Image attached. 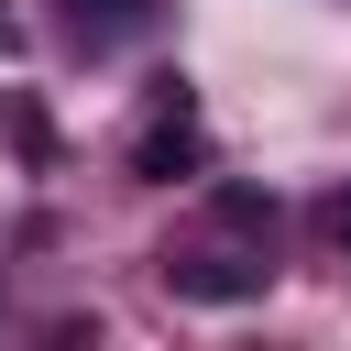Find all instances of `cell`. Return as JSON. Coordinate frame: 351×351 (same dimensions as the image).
I'll use <instances>...</instances> for the list:
<instances>
[{
	"label": "cell",
	"mask_w": 351,
	"mask_h": 351,
	"mask_svg": "<svg viewBox=\"0 0 351 351\" xmlns=\"http://www.w3.org/2000/svg\"><path fill=\"white\" fill-rule=\"evenodd\" d=\"M197 165H208L197 88H186V77H154V110H143V132H132V176H143V186H176V176H197Z\"/></svg>",
	"instance_id": "6da1fadb"
},
{
	"label": "cell",
	"mask_w": 351,
	"mask_h": 351,
	"mask_svg": "<svg viewBox=\"0 0 351 351\" xmlns=\"http://www.w3.org/2000/svg\"><path fill=\"white\" fill-rule=\"evenodd\" d=\"M165 285L197 296V307H241V296L274 285V263H263V252H165Z\"/></svg>",
	"instance_id": "7a4b0ae2"
},
{
	"label": "cell",
	"mask_w": 351,
	"mask_h": 351,
	"mask_svg": "<svg viewBox=\"0 0 351 351\" xmlns=\"http://www.w3.org/2000/svg\"><path fill=\"white\" fill-rule=\"evenodd\" d=\"M219 219L252 230V241H274V197H263V186H219Z\"/></svg>",
	"instance_id": "3957f363"
},
{
	"label": "cell",
	"mask_w": 351,
	"mask_h": 351,
	"mask_svg": "<svg viewBox=\"0 0 351 351\" xmlns=\"http://www.w3.org/2000/svg\"><path fill=\"white\" fill-rule=\"evenodd\" d=\"M329 241H340V252H351V186H340V197H329Z\"/></svg>",
	"instance_id": "277c9868"
},
{
	"label": "cell",
	"mask_w": 351,
	"mask_h": 351,
	"mask_svg": "<svg viewBox=\"0 0 351 351\" xmlns=\"http://www.w3.org/2000/svg\"><path fill=\"white\" fill-rule=\"evenodd\" d=\"M0 55H11V11H0Z\"/></svg>",
	"instance_id": "5b68a950"
}]
</instances>
